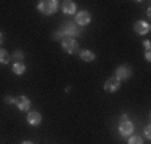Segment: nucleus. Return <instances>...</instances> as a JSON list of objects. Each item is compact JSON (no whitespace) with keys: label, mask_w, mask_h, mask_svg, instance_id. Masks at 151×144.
Wrapping results in <instances>:
<instances>
[{"label":"nucleus","mask_w":151,"mask_h":144,"mask_svg":"<svg viewBox=\"0 0 151 144\" xmlns=\"http://www.w3.org/2000/svg\"><path fill=\"white\" fill-rule=\"evenodd\" d=\"M58 6L60 2H56V0H42V2L37 3V10L42 14H47V16L58 11Z\"/></svg>","instance_id":"1"},{"label":"nucleus","mask_w":151,"mask_h":144,"mask_svg":"<svg viewBox=\"0 0 151 144\" xmlns=\"http://www.w3.org/2000/svg\"><path fill=\"white\" fill-rule=\"evenodd\" d=\"M61 43V48L68 53V55H74V53L79 51V42L73 37H63L60 40Z\"/></svg>","instance_id":"2"},{"label":"nucleus","mask_w":151,"mask_h":144,"mask_svg":"<svg viewBox=\"0 0 151 144\" xmlns=\"http://www.w3.org/2000/svg\"><path fill=\"white\" fill-rule=\"evenodd\" d=\"M61 32H63L64 37H73L76 38V35H79V29H77V24L76 23H71V21H64L61 24Z\"/></svg>","instance_id":"3"},{"label":"nucleus","mask_w":151,"mask_h":144,"mask_svg":"<svg viewBox=\"0 0 151 144\" xmlns=\"http://www.w3.org/2000/svg\"><path fill=\"white\" fill-rule=\"evenodd\" d=\"M134 131H135V127H134V123H132L129 118H127V120H121L119 133H121L122 138H130V136L134 135Z\"/></svg>","instance_id":"4"},{"label":"nucleus","mask_w":151,"mask_h":144,"mask_svg":"<svg viewBox=\"0 0 151 144\" xmlns=\"http://www.w3.org/2000/svg\"><path fill=\"white\" fill-rule=\"evenodd\" d=\"M132 67L130 66H127V64H122V66H119L116 69V74H114V77L116 78H119V80H129V78L132 77Z\"/></svg>","instance_id":"5"},{"label":"nucleus","mask_w":151,"mask_h":144,"mask_svg":"<svg viewBox=\"0 0 151 144\" xmlns=\"http://www.w3.org/2000/svg\"><path fill=\"white\" fill-rule=\"evenodd\" d=\"M15 104L18 106V109L21 110V112H26V110H31V106H32V103H31V99L29 98H26V96H18V98H15Z\"/></svg>","instance_id":"6"},{"label":"nucleus","mask_w":151,"mask_h":144,"mask_svg":"<svg viewBox=\"0 0 151 144\" xmlns=\"http://www.w3.org/2000/svg\"><path fill=\"white\" fill-rule=\"evenodd\" d=\"M90 21H92V14L85 11V10H82V11L76 14V24L77 26H87V24H90Z\"/></svg>","instance_id":"7"},{"label":"nucleus","mask_w":151,"mask_h":144,"mask_svg":"<svg viewBox=\"0 0 151 144\" xmlns=\"http://www.w3.org/2000/svg\"><path fill=\"white\" fill-rule=\"evenodd\" d=\"M119 88H121V80H119V78H116L114 75H113V77H109V78L106 80L105 90H106L108 93H116Z\"/></svg>","instance_id":"8"},{"label":"nucleus","mask_w":151,"mask_h":144,"mask_svg":"<svg viewBox=\"0 0 151 144\" xmlns=\"http://www.w3.org/2000/svg\"><path fill=\"white\" fill-rule=\"evenodd\" d=\"M26 120H27L29 125H32V127H37V125H40V122H42V115H40L39 110H29Z\"/></svg>","instance_id":"9"},{"label":"nucleus","mask_w":151,"mask_h":144,"mask_svg":"<svg viewBox=\"0 0 151 144\" xmlns=\"http://www.w3.org/2000/svg\"><path fill=\"white\" fill-rule=\"evenodd\" d=\"M134 29H135V32L138 35H145V34H148L150 32V23H146V21H137V23L134 24Z\"/></svg>","instance_id":"10"},{"label":"nucleus","mask_w":151,"mask_h":144,"mask_svg":"<svg viewBox=\"0 0 151 144\" xmlns=\"http://www.w3.org/2000/svg\"><path fill=\"white\" fill-rule=\"evenodd\" d=\"M61 10H63L64 14H76V3L73 0H66V2H63Z\"/></svg>","instance_id":"11"},{"label":"nucleus","mask_w":151,"mask_h":144,"mask_svg":"<svg viewBox=\"0 0 151 144\" xmlns=\"http://www.w3.org/2000/svg\"><path fill=\"white\" fill-rule=\"evenodd\" d=\"M79 56H81V59L85 61V63H92L96 58V55L93 51H90V50H81V51H79Z\"/></svg>","instance_id":"12"},{"label":"nucleus","mask_w":151,"mask_h":144,"mask_svg":"<svg viewBox=\"0 0 151 144\" xmlns=\"http://www.w3.org/2000/svg\"><path fill=\"white\" fill-rule=\"evenodd\" d=\"M12 71H13V74H16V75H23L24 72H26V64L24 63H13Z\"/></svg>","instance_id":"13"},{"label":"nucleus","mask_w":151,"mask_h":144,"mask_svg":"<svg viewBox=\"0 0 151 144\" xmlns=\"http://www.w3.org/2000/svg\"><path fill=\"white\" fill-rule=\"evenodd\" d=\"M10 59H12V55H10L6 50L0 48V64H8Z\"/></svg>","instance_id":"14"},{"label":"nucleus","mask_w":151,"mask_h":144,"mask_svg":"<svg viewBox=\"0 0 151 144\" xmlns=\"http://www.w3.org/2000/svg\"><path fill=\"white\" fill-rule=\"evenodd\" d=\"M23 59H24L23 50H16V51H13V61H15V63H23Z\"/></svg>","instance_id":"15"},{"label":"nucleus","mask_w":151,"mask_h":144,"mask_svg":"<svg viewBox=\"0 0 151 144\" xmlns=\"http://www.w3.org/2000/svg\"><path fill=\"white\" fill-rule=\"evenodd\" d=\"M129 144H143V138L138 135H132L129 138Z\"/></svg>","instance_id":"16"},{"label":"nucleus","mask_w":151,"mask_h":144,"mask_svg":"<svg viewBox=\"0 0 151 144\" xmlns=\"http://www.w3.org/2000/svg\"><path fill=\"white\" fill-rule=\"evenodd\" d=\"M63 37H64V35H63V32H61V31H56L55 34H53V38H56V40H61Z\"/></svg>","instance_id":"17"},{"label":"nucleus","mask_w":151,"mask_h":144,"mask_svg":"<svg viewBox=\"0 0 151 144\" xmlns=\"http://www.w3.org/2000/svg\"><path fill=\"white\" fill-rule=\"evenodd\" d=\"M145 136H146V139L151 138V127H150V125H146V127H145Z\"/></svg>","instance_id":"18"},{"label":"nucleus","mask_w":151,"mask_h":144,"mask_svg":"<svg viewBox=\"0 0 151 144\" xmlns=\"http://www.w3.org/2000/svg\"><path fill=\"white\" fill-rule=\"evenodd\" d=\"M5 103L6 104H15V98H13V96H5Z\"/></svg>","instance_id":"19"},{"label":"nucleus","mask_w":151,"mask_h":144,"mask_svg":"<svg viewBox=\"0 0 151 144\" xmlns=\"http://www.w3.org/2000/svg\"><path fill=\"white\" fill-rule=\"evenodd\" d=\"M143 46L146 48V51H150V48H151V43H150V40H145V42H143Z\"/></svg>","instance_id":"20"},{"label":"nucleus","mask_w":151,"mask_h":144,"mask_svg":"<svg viewBox=\"0 0 151 144\" xmlns=\"http://www.w3.org/2000/svg\"><path fill=\"white\" fill-rule=\"evenodd\" d=\"M145 59H146V61H151V53H150V51L145 53Z\"/></svg>","instance_id":"21"},{"label":"nucleus","mask_w":151,"mask_h":144,"mask_svg":"<svg viewBox=\"0 0 151 144\" xmlns=\"http://www.w3.org/2000/svg\"><path fill=\"white\" fill-rule=\"evenodd\" d=\"M3 40H5V35H3L2 32H0V43H3Z\"/></svg>","instance_id":"22"},{"label":"nucleus","mask_w":151,"mask_h":144,"mask_svg":"<svg viewBox=\"0 0 151 144\" xmlns=\"http://www.w3.org/2000/svg\"><path fill=\"white\" fill-rule=\"evenodd\" d=\"M21 144H32V143H31V141H23Z\"/></svg>","instance_id":"23"}]
</instances>
